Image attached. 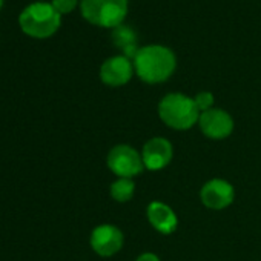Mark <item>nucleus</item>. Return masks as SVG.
<instances>
[{
  "label": "nucleus",
  "instance_id": "obj_1",
  "mask_svg": "<svg viewBox=\"0 0 261 261\" xmlns=\"http://www.w3.org/2000/svg\"><path fill=\"white\" fill-rule=\"evenodd\" d=\"M133 63L139 79L149 85L166 82L177 68L174 51L162 45H149L140 48Z\"/></svg>",
  "mask_w": 261,
  "mask_h": 261
},
{
  "label": "nucleus",
  "instance_id": "obj_2",
  "mask_svg": "<svg viewBox=\"0 0 261 261\" xmlns=\"http://www.w3.org/2000/svg\"><path fill=\"white\" fill-rule=\"evenodd\" d=\"M160 120L174 130H189L198 123L200 109L195 100L181 92L166 94L157 108Z\"/></svg>",
  "mask_w": 261,
  "mask_h": 261
},
{
  "label": "nucleus",
  "instance_id": "obj_3",
  "mask_svg": "<svg viewBox=\"0 0 261 261\" xmlns=\"http://www.w3.org/2000/svg\"><path fill=\"white\" fill-rule=\"evenodd\" d=\"M62 14L53 7V4L36 2L28 5L19 16V25L22 31L34 39H48L60 28Z\"/></svg>",
  "mask_w": 261,
  "mask_h": 261
},
{
  "label": "nucleus",
  "instance_id": "obj_4",
  "mask_svg": "<svg viewBox=\"0 0 261 261\" xmlns=\"http://www.w3.org/2000/svg\"><path fill=\"white\" fill-rule=\"evenodd\" d=\"M82 16L92 25L117 28L127 14V0H82Z\"/></svg>",
  "mask_w": 261,
  "mask_h": 261
},
{
  "label": "nucleus",
  "instance_id": "obj_5",
  "mask_svg": "<svg viewBox=\"0 0 261 261\" xmlns=\"http://www.w3.org/2000/svg\"><path fill=\"white\" fill-rule=\"evenodd\" d=\"M106 165L117 178H134L145 171L142 152L129 145H117L111 148L106 157Z\"/></svg>",
  "mask_w": 261,
  "mask_h": 261
},
{
  "label": "nucleus",
  "instance_id": "obj_6",
  "mask_svg": "<svg viewBox=\"0 0 261 261\" xmlns=\"http://www.w3.org/2000/svg\"><path fill=\"white\" fill-rule=\"evenodd\" d=\"M198 126L204 137L211 140H224L233 133L235 121L227 111L212 108L200 114Z\"/></svg>",
  "mask_w": 261,
  "mask_h": 261
},
{
  "label": "nucleus",
  "instance_id": "obj_7",
  "mask_svg": "<svg viewBox=\"0 0 261 261\" xmlns=\"http://www.w3.org/2000/svg\"><path fill=\"white\" fill-rule=\"evenodd\" d=\"M89 244L97 255L103 258L114 256L115 253L121 250L124 244V235L121 229L114 224H109V223L98 224L91 232Z\"/></svg>",
  "mask_w": 261,
  "mask_h": 261
},
{
  "label": "nucleus",
  "instance_id": "obj_8",
  "mask_svg": "<svg viewBox=\"0 0 261 261\" xmlns=\"http://www.w3.org/2000/svg\"><path fill=\"white\" fill-rule=\"evenodd\" d=\"M201 203L211 211H223L235 200L233 186L223 178H211L200 189Z\"/></svg>",
  "mask_w": 261,
  "mask_h": 261
},
{
  "label": "nucleus",
  "instance_id": "obj_9",
  "mask_svg": "<svg viewBox=\"0 0 261 261\" xmlns=\"http://www.w3.org/2000/svg\"><path fill=\"white\" fill-rule=\"evenodd\" d=\"M142 159H143L145 169L162 171L172 162L174 146L165 137H152L143 145Z\"/></svg>",
  "mask_w": 261,
  "mask_h": 261
},
{
  "label": "nucleus",
  "instance_id": "obj_10",
  "mask_svg": "<svg viewBox=\"0 0 261 261\" xmlns=\"http://www.w3.org/2000/svg\"><path fill=\"white\" fill-rule=\"evenodd\" d=\"M134 72V63L130 62V59L124 56H115L103 62L100 68V79L105 85L111 88H118L129 83Z\"/></svg>",
  "mask_w": 261,
  "mask_h": 261
},
{
  "label": "nucleus",
  "instance_id": "obj_11",
  "mask_svg": "<svg viewBox=\"0 0 261 261\" xmlns=\"http://www.w3.org/2000/svg\"><path fill=\"white\" fill-rule=\"evenodd\" d=\"M146 218L149 224L162 235H172L178 227V217L175 211L159 200H154L146 207Z\"/></svg>",
  "mask_w": 261,
  "mask_h": 261
},
{
  "label": "nucleus",
  "instance_id": "obj_12",
  "mask_svg": "<svg viewBox=\"0 0 261 261\" xmlns=\"http://www.w3.org/2000/svg\"><path fill=\"white\" fill-rule=\"evenodd\" d=\"M112 40L124 53L123 54L124 57L134 60V57H136V54H137V51L140 48H137V36H136V33L133 30H130L129 27H124V25H120V27L114 28Z\"/></svg>",
  "mask_w": 261,
  "mask_h": 261
},
{
  "label": "nucleus",
  "instance_id": "obj_13",
  "mask_svg": "<svg viewBox=\"0 0 261 261\" xmlns=\"http://www.w3.org/2000/svg\"><path fill=\"white\" fill-rule=\"evenodd\" d=\"M136 194L134 178H117L109 186V195L117 203H127Z\"/></svg>",
  "mask_w": 261,
  "mask_h": 261
},
{
  "label": "nucleus",
  "instance_id": "obj_14",
  "mask_svg": "<svg viewBox=\"0 0 261 261\" xmlns=\"http://www.w3.org/2000/svg\"><path fill=\"white\" fill-rule=\"evenodd\" d=\"M194 100H195V105H197V108L200 109V112H204V111L214 108V94L209 92V91H201V92H198V94L194 97Z\"/></svg>",
  "mask_w": 261,
  "mask_h": 261
},
{
  "label": "nucleus",
  "instance_id": "obj_15",
  "mask_svg": "<svg viewBox=\"0 0 261 261\" xmlns=\"http://www.w3.org/2000/svg\"><path fill=\"white\" fill-rule=\"evenodd\" d=\"M53 7L59 14H68L77 7V0H53Z\"/></svg>",
  "mask_w": 261,
  "mask_h": 261
},
{
  "label": "nucleus",
  "instance_id": "obj_16",
  "mask_svg": "<svg viewBox=\"0 0 261 261\" xmlns=\"http://www.w3.org/2000/svg\"><path fill=\"white\" fill-rule=\"evenodd\" d=\"M134 261H162L160 256L154 252H145L142 255H139Z\"/></svg>",
  "mask_w": 261,
  "mask_h": 261
},
{
  "label": "nucleus",
  "instance_id": "obj_17",
  "mask_svg": "<svg viewBox=\"0 0 261 261\" xmlns=\"http://www.w3.org/2000/svg\"><path fill=\"white\" fill-rule=\"evenodd\" d=\"M2 7H4V0H0V10H2Z\"/></svg>",
  "mask_w": 261,
  "mask_h": 261
}]
</instances>
